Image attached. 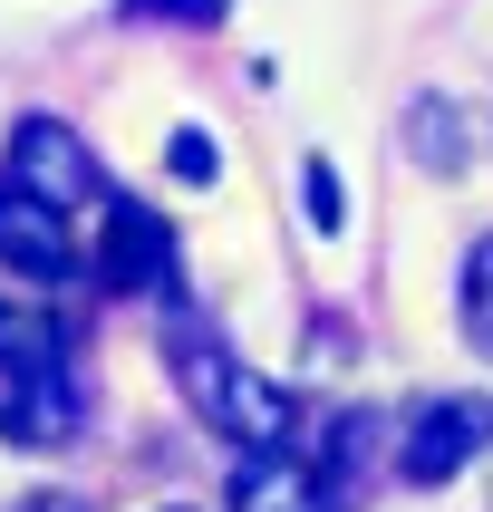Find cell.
<instances>
[{
	"mask_svg": "<svg viewBox=\"0 0 493 512\" xmlns=\"http://www.w3.org/2000/svg\"><path fill=\"white\" fill-rule=\"evenodd\" d=\"M126 20H223L232 0H116Z\"/></svg>",
	"mask_w": 493,
	"mask_h": 512,
	"instance_id": "obj_10",
	"label": "cell"
},
{
	"mask_svg": "<svg viewBox=\"0 0 493 512\" xmlns=\"http://www.w3.org/2000/svg\"><path fill=\"white\" fill-rule=\"evenodd\" d=\"M10 165H20L29 194H49V203H78L97 194V165H87V145L58 126V116H29L20 136H10Z\"/></svg>",
	"mask_w": 493,
	"mask_h": 512,
	"instance_id": "obj_4",
	"label": "cell"
},
{
	"mask_svg": "<svg viewBox=\"0 0 493 512\" xmlns=\"http://www.w3.org/2000/svg\"><path fill=\"white\" fill-rule=\"evenodd\" d=\"M232 512H319V474H310V464H290V455H271V445H242Z\"/></svg>",
	"mask_w": 493,
	"mask_h": 512,
	"instance_id": "obj_6",
	"label": "cell"
},
{
	"mask_svg": "<svg viewBox=\"0 0 493 512\" xmlns=\"http://www.w3.org/2000/svg\"><path fill=\"white\" fill-rule=\"evenodd\" d=\"M484 435H493V406H474V397L426 406V416L406 426V484H445V474H464Z\"/></svg>",
	"mask_w": 493,
	"mask_h": 512,
	"instance_id": "obj_3",
	"label": "cell"
},
{
	"mask_svg": "<svg viewBox=\"0 0 493 512\" xmlns=\"http://www.w3.org/2000/svg\"><path fill=\"white\" fill-rule=\"evenodd\" d=\"M300 194H310V223H319V232H339V213H348V203H339V174H329V155H310Z\"/></svg>",
	"mask_w": 493,
	"mask_h": 512,
	"instance_id": "obj_9",
	"label": "cell"
},
{
	"mask_svg": "<svg viewBox=\"0 0 493 512\" xmlns=\"http://www.w3.org/2000/svg\"><path fill=\"white\" fill-rule=\"evenodd\" d=\"M58 368V329L49 319H29V310H0V377H49Z\"/></svg>",
	"mask_w": 493,
	"mask_h": 512,
	"instance_id": "obj_7",
	"label": "cell"
},
{
	"mask_svg": "<svg viewBox=\"0 0 493 512\" xmlns=\"http://www.w3.org/2000/svg\"><path fill=\"white\" fill-rule=\"evenodd\" d=\"M0 261L29 271V281H58L68 271V203L29 194V184H0Z\"/></svg>",
	"mask_w": 493,
	"mask_h": 512,
	"instance_id": "obj_2",
	"label": "cell"
},
{
	"mask_svg": "<svg viewBox=\"0 0 493 512\" xmlns=\"http://www.w3.org/2000/svg\"><path fill=\"white\" fill-rule=\"evenodd\" d=\"M165 165H174V174H184V184H213V174H223V145L203 136V126H184V136H174V145H165Z\"/></svg>",
	"mask_w": 493,
	"mask_h": 512,
	"instance_id": "obj_8",
	"label": "cell"
},
{
	"mask_svg": "<svg viewBox=\"0 0 493 512\" xmlns=\"http://www.w3.org/2000/svg\"><path fill=\"white\" fill-rule=\"evenodd\" d=\"M97 271H107V290H165L174 271V232L145 213V203H116L107 213V252H97Z\"/></svg>",
	"mask_w": 493,
	"mask_h": 512,
	"instance_id": "obj_5",
	"label": "cell"
},
{
	"mask_svg": "<svg viewBox=\"0 0 493 512\" xmlns=\"http://www.w3.org/2000/svg\"><path fill=\"white\" fill-rule=\"evenodd\" d=\"M29 512H87V503H68V493H49V503H29Z\"/></svg>",
	"mask_w": 493,
	"mask_h": 512,
	"instance_id": "obj_11",
	"label": "cell"
},
{
	"mask_svg": "<svg viewBox=\"0 0 493 512\" xmlns=\"http://www.w3.org/2000/svg\"><path fill=\"white\" fill-rule=\"evenodd\" d=\"M184 387H194V406L223 435H242V445H281V435H290V397L271 387V377L232 368L223 348H184Z\"/></svg>",
	"mask_w": 493,
	"mask_h": 512,
	"instance_id": "obj_1",
	"label": "cell"
}]
</instances>
